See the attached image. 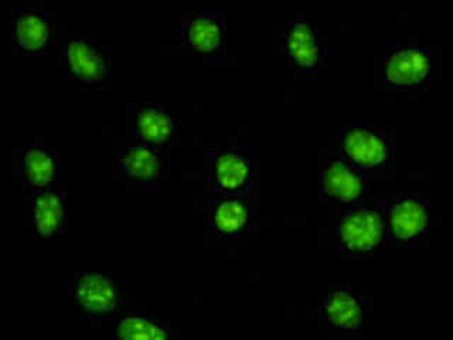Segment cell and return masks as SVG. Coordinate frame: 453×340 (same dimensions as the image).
<instances>
[{
    "label": "cell",
    "mask_w": 453,
    "mask_h": 340,
    "mask_svg": "<svg viewBox=\"0 0 453 340\" xmlns=\"http://www.w3.org/2000/svg\"><path fill=\"white\" fill-rule=\"evenodd\" d=\"M337 240L353 257L380 251L388 238L387 209L379 203H356L344 212L336 227Z\"/></svg>",
    "instance_id": "1"
},
{
    "label": "cell",
    "mask_w": 453,
    "mask_h": 340,
    "mask_svg": "<svg viewBox=\"0 0 453 340\" xmlns=\"http://www.w3.org/2000/svg\"><path fill=\"white\" fill-rule=\"evenodd\" d=\"M432 73L431 50L417 46H400L389 50L384 60V82L396 91L422 89Z\"/></svg>",
    "instance_id": "2"
},
{
    "label": "cell",
    "mask_w": 453,
    "mask_h": 340,
    "mask_svg": "<svg viewBox=\"0 0 453 340\" xmlns=\"http://www.w3.org/2000/svg\"><path fill=\"white\" fill-rule=\"evenodd\" d=\"M344 158L361 172L381 170L393 158V148L381 131L346 125L340 131Z\"/></svg>",
    "instance_id": "3"
},
{
    "label": "cell",
    "mask_w": 453,
    "mask_h": 340,
    "mask_svg": "<svg viewBox=\"0 0 453 340\" xmlns=\"http://www.w3.org/2000/svg\"><path fill=\"white\" fill-rule=\"evenodd\" d=\"M388 236L400 245L426 237L431 228V210L419 196L396 197L387 209Z\"/></svg>",
    "instance_id": "4"
},
{
    "label": "cell",
    "mask_w": 453,
    "mask_h": 340,
    "mask_svg": "<svg viewBox=\"0 0 453 340\" xmlns=\"http://www.w3.org/2000/svg\"><path fill=\"white\" fill-rule=\"evenodd\" d=\"M70 75L78 81L101 85L111 80V56L85 35H74L65 44Z\"/></svg>",
    "instance_id": "5"
},
{
    "label": "cell",
    "mask_w": 453,
    "mask_h": 340,
    "mask_svg": "<svg viewBox=\"0 0 453 340\" xmlns=\"http://www.w3.org/2000/svg\"><path fill=\"white\" fill-rule=\"evenodd\" d=\"M322 195L337 205L360 203L368 191L365 174L346 158H336L325 163L322 169Z\"/></svg>",
    "instance_id": "6"
},
{
    "label": "cell",
    "mask_w": 453,
    "mask_h": 340,
    "mask_svg": "<svg viewBox=\"0 0 453 340\" xmlns=\"http://www.w3.org/2000/svg\"><path fill=\"white\" fill-rule=\"evenodd\" d=\"M71 299L89 315H110L118 309L119 292L115 282L103 274L77 273Z\"/></svg>",
    "instance_id": "7"
},
{
    "label": "cell",
    "mask_w": 453,
    "mask_h": 340,
    "mask_svg": "<svg viewBox=\"0 0 453 340\" xmlns=\"http://www.w3.org/2000/svg\"><path fill=\"white\" fill-rule=\"evenodd\" d=\"M53 20L39 12H16L12 16L14 46L26 54L42 53L53 37Z\"/></svg>",
    "instance_id": "8"
},
{
    "label": "cell",
    "mask_w": 453,
    "mask_h": 340,
    "mask_svg": "<svg viewBox=\"0 0 453 340\" xmlns=\"http://www.w3.org/2000/svg\"><path fill=\"white\" fill-rule=\"evenodd\" d=\"M283 50L290 67L313 68L322 61L323 51L315 26L289 23L283 28Z\"/></svg>",
    "instance_id": "9"
},
{
    "label": "cell",
    "mask_w": 453,
    "mask_h": 340,
    "mask_svg": "<svg viewBox=\"0 0 453 340\" xmlns=\"http://www.w3.org/2000/svg\"><path fill=\"white\" fill-rule=\"evenodd\" d=\"M65 195L58 186H50L37 193L32 205L33 224L42 237H54L67 226Z\"/></svg>",
    "instance_id": "10"
},
{
    "label": "cell",
    "mask_w": 453,
    "mask_h": 340,
    "mask_svg": "<svg viewBox=\"0 0 453 340\" xmlns=\"http://www.w3.org/2000/svg\"><path fill=\"white\" fill-rule=\"evenodd\" d=\"M363 299L349 288L334 287L320 304V316L334 329H358L363 323Z\"/></svg>",
    "instance_id": "11"
},
{
    "label": "cell",
    "mask_w": 453,
    "mask_h": 340,
    "mask_svg": "<svg viewBox=\"0 0 453 340\" xmlns=\"http://www.w3.org/2000/svg\"><path fill=\"white\" fill-rule=\"evenodd\" d=\"M251 219L250 202L241 193H224L217 197L212 209V228L223 237H244Z\"/></svg>",
    "instance_id": "12"
},
{
    "label": "cell",
    "mask_w": 453,
    "mask_h": 340,
    "mask_svg": "<svg viewBox=\"0 0 453 340\" xmlns=\"http://www.w3.org/2000/svg\"><path fill=\"white\" fill-rule=\"evenodd\" d=\"M134 131L138 142L159 148L174 138L177 132L176 118L163 106L139 104L134 117Z\"/></svg>",
    "instance_id": "13"
},
{
    "label": "cell",
    "mask_w": 453,
    "mask_h": 340,
    "mask_svg": "<svg viewBox=\"0 0 453 340\" xmlns=\"http://www.w3.org/2000/svg\"><path fill=\"white\" fill-rule=\"evenodd\" d=\"M184 42L200 56H216L226 47L223 21L214 14H193L184 23Z\"/></svg>",
    "instance_id": "14"
},
{
    "label": "cell",
    "mask_w": 453,
    "mask_h": 340,
    "mask_svg": "<svg viewBox=\"0 0 453 340\" xmlns=\"http://www.w3.org/2000/svg\"><path fill=\"white\" fill-rule=\"evenodd\" d=\"M119 162L125 174L136 182L156 181L167 170L166 156L162 151L141 142L127 146L120 155Z\"/></svg>",
    "instance_id": "15"
},
{
    "label": "cell",
    "mask_w": 453,
    "mask_h": 340,
    "mask_svg": "<svg viewBox=\"0 0 453 340\" xmlns=\"http://www.w3.org/2000/svg\"><path fill=\"white\" fill-rule=\"evenodd\" d=\"M214 177L221 193H241L250 179V160L237 151H223L214 159Z\"/></svg>",
    "instance_id": "16"
},
{
    "label": "cell",
    "mask_w": 453,
    "mask_h": 340,
    "mask_svg": "<svg viewBox=\"0 0 453 340\" xmlns=\"http://www.w3.org/2000/svg\"><path fill=\"white\" fill-rule=\"evenodd\" d=\"M57 170V153L42 146L26 151L21 162V177L27 188L42 190L53 184Z\"/></svg>",
    "instance_id": "17"
},
{
    "label": "cell",
    "mask_w": 453,
    "mask_h": 340,
    "mask_svg": "<svg viewBox=\"0 0 453 340\" xmlns=\"http://www.w3.org/2000/svg\"><path fill=\"white\" fill-rule=\"evenodd\" d=\"M115 335L125 340H163L170 337V328L165 323L127 316L115 325Z\"/></svg>",
    "instance_id": "18"
}]
</instances>
